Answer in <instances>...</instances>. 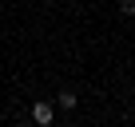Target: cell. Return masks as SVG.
<instances>
[{
	"mask_svg": "<svg viewBox=\"0 0 135 127\" xmlns=\"http://www.w3.org/2000/svg\"><path fill=\"white\" fill-rule=\"evenodd\" d=\"M32 119H36L40 127H48V123H52V103H44V99H40V103L32 107Z\"/></svg>",
	"mask_w": 135,
	"mask_h": 127,
	"instance_id": "1",
	"label": "cell"
},
{
	"mask_svg": "<svg viewBox=\"0 0 135 127\" xmlns=\"http://www.w3.org/2000/svg\"><path fill=\"white\" fill-rule=\"evenodd\" d=\"M56 103H60L64 111H72V107H76V91H72V87H64V91L56 95Z\"/></svg>",
	"mask_w": 135,
	"mask_h": 127,
	"instance_id": "2",
	"label": "cell"
},
{
	"mask_svg": "<svg viewBox=\"0 0 135 127\" xmlns=\"http://www.w3.org/2000/svg\"><path fill=\"white\" fill-rule=\"evenodd\" d=\"M119 12L123 16H135V0H119Z\"/></svg>",
	"mask_w": 135,
	"mask_h": 127,
	"instance_id": "3",
	"label": "cell"
},
{
	"mask_svg": "<svg viewBox=\"0 0 135 127\" xmlns=\"http://www.w3.org/2000/svg\"><path fill=\"white\" fill-rule=\"evenodd\" d=\"M44 4H56V0H44Z\"/></svg>",
	"mask_w": 135,
	"mask_h": 127,
	"instance_id": "4",
	"label": "cell"
}]
</instances>
